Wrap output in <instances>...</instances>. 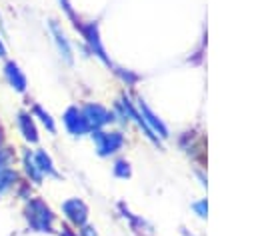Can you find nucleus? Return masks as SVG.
Wrapping results in <instances>:
<instances>
[{"label":"nucleus","instance_id":"f8f14e48","mask_svg":"<svg viewBox=\"0 0 256 236\" xmlns=\"http://www.w3.org/2000/svg\"><path fill=\"white\" fill-rule=\"evenodd\" d=\"M34 160L38 164V170L42 172L44 178H60L58 170H56V164L52 160V156L44 150V148H36L34 150Z\"/></svg>","mask_w":256,"mask_h":236},{"label":"nucleus","instance_id":"f03ea898","mask_svg":"<svg viewBox=\"0 0 256 236\" xmlns=\"http://www.w3.org/2000/svg\"><path fill=\"white\" fill-rule=\"evenodd\" d=\"M90 136L94 140L98 156H102V158H110V156L118 154L124 148V144H126V138H124V134L120 130L100 128V130H92Z\"/></svg>","mask_w":256,"mask_h":236},{"label":"nucleus","instance_id":"9d476101","mask_svg":"<svg viewBox=\"0 0 256 236\" xmlns=\"http://www.w3.org/2000/svg\"><path fill=\"white\" fill-rule=\"evenodd\" d=\"M16 126H18L20 136L28 144H38L40 132H38V124H36L34 116L30 114V110H18L16 112Z\"/></svg>","mask_w":256,"mask_h":236},{"label":"nucleus","instance_id":"4468645a","mask_svg":"<svg viewBox=\"0 0 256 236\" xmlns=\"http://www.w3.org/2000/svg\"><path fill=\"white\" fill-rule=\"evenodd\" d=\"M16 184H18V172H16L12 166L0 170V198H2L4 194H8Z\"/></svg>","mask_w":256,"mask_h":236},{"label":"nucleus","instance_id":"f257e3e1","mask_svg":"<svg viewBox=\"0 0 256 236\" xmlns=\"http://www.w3.org/2000/svg\"><path fill=\"white\" fill-rule=\"evenodd\" d=\"M24 218L30 230L34 232H54V222L56 214L52 208L40 198V196H30L24 204Z\"/></svg>","mask_w":256,"mask_h":236},{"label":"nucleus","instance_id":"ddd939ff","mask_svg":"<svg viewBox=\"0 0 256 236\" xmlns=\"http://www.w3.org/2000/svg\"><path fill=\"white\" fill-rule=\"evenodd\" d=\"M30 114L34 116V120H36V124H40L42 128H46L50 134H56V120L52 118V114L44 108V106H40L38 102H34L32 106H30Z\"/></svg>","mask_w":256,"mask_h":236},{"label":"nucleus","instance_id":"20e7f679","mask_svg":"<svg viewBox=\"0 0 256 236\" xmlns=\"http://www.w3.org/2000/svg\"><path fill=\"white\" fill-rule=\"evenodd\" d=\"M82 112H84V118H86V122H88L90 132H92V130L106 128L108 124H114V122L118 120L114 110H108L106 106H102V104H98V102H86V104L82 106Z\"/></svg>","mask_w":256,"mask_h":236},{"label":"nucleus","instance_id":"dca6fc26","mask_svg":"<svg viewBox=\"0 0 256 236\" xmlns=\"http://www.w3.org/2000/svg\"><path fill=\"white\" fill-rule=\"evenodd\" d=\"M12 160H14V150L2 144V146H0V170L10 168V166H12Z\"/></svg>","mask_w":256,"mask_h":236},{"label":"nucleus","instance_id":"2eb2a0df","mask_svg":"<svg viewBox=\"0 0 256 236\" xmlns=\"http://www.w3.org/2000/svg\"><path fill=\"white\" fill-rule=\"evenodd\" d=\"M112 174L116 176V178H130V174H132V168H130V162L128 160H116L114 162V166H112Z\"/></svg>","mask_w":256,"mask_h":236},{"label":"nucleus","instance_id":"aec40b11","mask_svg":"<svg viewBox=\"0 0 256 236\" xmlns=\"http://www.w3.org/2000/svg\"><path fill=\"white\" fill-rule=\"evenodd\" d=\"M4 144V126H2V122H0V146Z\"/></svg>","mask_w":256,"mask_h":236},{"label":"nucleus","instance_id":"6ab92c4d","mask_svg":"<svg viewBox=\"0 0 256 236\" xmlns=\"http://www.w3.org/2000/svg\"><path fill=\"white\" fill-rule=\"evenodd\" d=\"M0 58H8V48H6V44H4V40H2V36H0Z\"/></svg>","mask_w":256,"mask_h":236},{"label":"nucleus","instance_id":"7ed1b4c3","mask_svg":"<svg viewBox=\"0 0 256 236\" xmlns=\"http://www.w3.org/2000/svg\"><path fill=\"white\" fill-rule=\"evenodd\" d=\"M76 30H80V34H82V38L86 40V44H88L90 52H92L96 58H100V60H102L106 66L114 68L112 60L106 56V50H104V46H102L98 24H96V22H78V24H76Z\"/></svg>","mask_w":256,"mask_h":236},{"label":"nucleus","instance_id":"423d86ee","mask_svg":"<svg viewBox=\"0 0 256 236\" xmlns=\"http://www.w3.org/2000/svg\"><path fill=\"white\" fill-rule=\"evenodd\" d=\"M2 76H4L6 84H8L14 92H18V94H26V90H28V78H26L24 70L20 68V64H18L16 60H10V58L4 60Z\"/></svg>","mask_w":256,"mask_h":236},{"label":"nucleus","instance_id":"39448f33","mask_svg":"<svg viewBox=\"0 0 256 236\" xmlns=\"http://www.w3.org/2000/svg\"><path fill=\"white\" fill-rule=\"evenodd\" d=\"M62 124H64L66 132H68L70 136H74V138H80V136H84V134H90V128H88V122H86V118H84L82 108H78V106H74V104L64 110V114H62Z\"/></svg>","mask_w":256,"mask_h":236},{"label":"nucleus","instance_id":"a211bd4d","mask_svg":"<svg viewBox=\"0 0 256 236\" xmlns=\"http://www.w3.org/2000/svg\"><path fill=\"white\" fill-rule=\"evenodd\" d=\"M78 232H80V236H96V230H94L92 226H88V224L80 226V228H78Z\"/></svg>","mask_w":256,"mask_h":236},{"label":"nucleus","instance_id":"0eeeda50","mask_svg":"<svg viewBox=\"0 0 256 236\" xmlns=\"http://www.w3.org/2000/svg\"><path fill=\"white\" fill-rule=\"evenodd\" d=\"M64 218L74 226V228H80L84 224H88V206L80 200V198H68L62 202L60 206Z\"/></svg>","mask_w":256,"mask_h":236},{"label":"nucleus","instance_id":"1a4fd4ad","mask_svg":"<svg viewBox=\"0 0 256 236\" xmlns=\"http://www.w3.org/2000/svg\"><path fill=\"white\" fill-rule=\"evenodd\" d=\"M136 108H138V112H140V116H142V120L146 122V126L160 138V140H166L168 136H170V132H168V126L158 118V114H154V110L142 100V98H138L136 100Z\"/></svg>","mask_w":256,"mask_h":236},{"label":"nucleus","instance_id":"f3484780","mask_svg":"<svg viewBox=\"0 0 256 236\" xmlns=\"http://www.w3.org/2000/svg\"><path fill=\"white\" fill-rule=\"evenodd\" d=\"M192 208H194V212H196L200 218H206V212H208V204H206V200L194 202V204H192Z\"/></svg>","mask_w":256,"mask_h":236},{"label":"nucleus","instance_id":"9b49d317","mask_svg":"<svg viewBox=\"0 0 256 236\" xmlns=\"http://www.w3.org/2000/svg\"><path fill=\"white\" fill-rule=\"evenodd\" d=\"M20 162H22V172H24L26 180L32 182V184H36V186H40L42 180H44V176H42V172L38 170V164H36V160H34V150L22 148V152H20Z\"/></svg>","mask_w":256,"mask_h":236},{"label":"nucleus","instance_id":"6e6552de","mask_svg":"<svg viewBox=\"0 0 256 236\" xmlns=\"http://www.w3.org/2000/svg\"><path fill=\"white\" fill-rule=\"evenodd\" d=\"M48 30H50V36H52V42L58 50V56L66 62V64H72L74 62V54H72V44L64 32V28L56 22V20H50L48 22Z\"/></svg>","mask_w":256,"mask_h":236}]
</instances>
